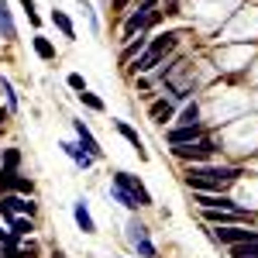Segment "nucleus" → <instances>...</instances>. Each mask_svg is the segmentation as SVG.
I'll return each instance as SVG.
<instances>
[{
	"mask_svg": "<svg viewBox=\"0 0 258 258\" xmlns=\"http://www.w3.org/2000/svg\"><path fill=\"white\" fill-rule=\"evenodd\" d=\"M234 179H238V169H224V165H193L186 172L193 193H224Z\"/></svg>",
	"mask_w": 258,
	"mask_h": 258,
	"instance_id": "nucleus-1",
	"label": "nucleus"
},
{
	"mask_svg": "<svg viewBox=\"0 0 258 258\" xmlns=\"http://www.w3.org/2000/svg\"><path fill=\"white\" fill-rule=\"evenodd\" d=\"M35 210H38V207L28 197H18V193H4V197H0V217L7 220V224L14 217H35Z\"/></svg>",
	"mask_w": 258,
	"mask_h": 258,
	"instance_id": "nucleus-2",
	"label": "nucleus"
},
{
	"mask_svg": "<svg viewBox=\"0 0 258 258\" xmlns=\"http://www.w3.org/2000/svg\"><path fill=\"white\" fill-rule=\"evenodd\" d=\"M4 193H18V197H31L35 193V182L31 179L18 176L14 169H0V197Z\"/></svg>",
	"mask_w": 258,
	"mask_h": 258,
	"instance_id": "nucleus-3",
	"label": "nucleus"
},
{
	"mask_svg": "<svg viewBox=\"0 0 258 258\" xmlns=\"http://www.w3.org/2000/svg\"><path fill=\"white\" fill-rule=\"evenodd\" d=\"M172 152H176L179 159H186V162H207L217 148H214L210 138H203V141H193V145H172Z\"/></svg>",
	"mask_w": 258,
	"mask_h": 258,
	"instance_id": "nucleus-4",
	"label": "nucleus"
},
{
	"mask_svg": "<svg viewBox=\"0 0 258 258\" xmlns=\"http://www.w3.org/2000/svg\"><path fill=\"white\" fill-rule=\"evenodd\" d=\"M214 241H220V244H258V231H244L238 224H231V227L214 231Z\"/></svg>",
	"mask_w": 258,
	"mask_h": 258,
	"instance_id": "nucleus-5",
	"label": "nucleus"
},
{
	"mask_svg": "<svg viewBox=\"0 0 258 258\" xmlns=\"http://www.w3.org/2000/svg\"><path fill=\"white\" fill-rule=\"evenodd\" d=\"M114 182L117 186H124L131 197L138 200V207H152V193L145 189V182H141L138 176H127V172H114Z\"/></svg>",
	"mask_w": 258,
	"mask_h": 258,
	"instance_id": "nucleus-6",
	"label": "nucleus"
},
{
	"mask_svg": "<svg viewBox=\"0 0 258 258\" xmlns=\"http://www.w3.org/2000/svg\"><path fill=\"white\" fill-rule=\"evenodd\" d=\"M127 238H131V244L138 248L141 258H155V244L148 241V227H145V224L131 220V224H127Z\"/></svg>",
	"mask_w": 258,
	"mask_h": 258,
	"instance_id": "nucleus-7",
	"label": "nucleus"
},
{
	"mask_svg": "<svg viewBox=\"0 0 258 258\" xmlns=\"http://www.w3.org/2000/svg\"><path fill=\"white\" fill-rule=\"evenodd\" d=\"M203 124H189V127H176L169 131V145H193V141H203Z\"/></svg>",
	"mask_w": 258,
	"mask_h": 258,
	"instance_id": "nucleus-8",
	"label": "nucleus"
},
{
	"mask_svg": "<svg viewBox=\"0 0 258 258\" xmlns=\"http://www.w3.org/2000/svg\"><path fill=\"white\" fill-rule=\"evenodd\" d=\"M73 127H76V138H80V148L86 152V155H93V159H100L103 155V148L97 145V138L90 135V127L83 124V120H73Z\"/></svg>",
	"mask_w": 258,
	"mask_h": 258,
	"instance_id": "nucleus-9",
	"label": "nucleus"
},
{
	"mask_svg": "<svg viewBox=\"0 0 258 258\" xmlns=\"http://www.w3.org/2000/svg\"><path fill=\"white\" fill-rule=\"evenodd\" d=\"M114 127H117V135H120V138H124L127 145H131V148H135V152H138V159H145V145H141V135H138V131H135L131 124H124V120H117Z\"/></svg>",
	"mask_w": 258,
	"mask_h": 258,
	"instance_id": "nucleus-10",
	"label": "nucleus"
},
{
	"mask_svg": "<svg viewBox=\"0 0 258 258\" xmlns=\"http://www.w3.org/2000/svg\"><path fill=\"white\" fill-rule=\"evenodd\" d=\"M176 45H179V35H176V31H165V35H159V38L152 41L148 48H152L155 55H162V59H165V55H169V52H172Z\"/></svg>",
	"mask_w": 258,
	"mask_h": 258,
	"instance_id": "nucleus-11",
	"label": "nucleus"
},
{
	"mask_svg": "<svg viewBox=\"0 0 258 258\" xmlns=\"http://www.w3.org/2000/svg\"><path fill=\"white\" fill-rule=\"evenodd\" d=\"M162 62H165L162 55H155L152 48H145L138 59H135V66H131V69H135V73H152V69H155V66H162Z\"/></svg>",
	"mask_w": 258,
	"mask_h": 258,
	"instance_id": "nucleus-12",
	"label": "nucleus"
},
{
	"mask_svg": "<svg viewBox=\"0 0 258 258\" xmlns=\"http://www.w3.org/2000/svg\"><path fill=\"white\" fill-rule=\"evenodd\" d=\"M73 217H76V224L83 227V234H93V231H97V224H93V217H90V210H86V203H83V200L73 207Z\"/></svg>",
	"mask_w": 258,
	"mask_h": 258,
	"instance_id": "nucleus-13",
	"label": "nucleus"
},
{
	"mask_svg": "<svg viewBox=\"0 0 258 258\" xmlns=\"http://www.w3.org/2000/svg\"><path fill=\"white\" fill-rule=\"evenodd\" d=\"M0 38H18V28H14V21H11V11H7V4L0 0Z\"/></svg>",
	"mask_w": 258,
	"mask_h": 258,
	"instance_id": "nucleus-14",
	"label": "nucleus"
},
{
	"mask_svg": "<svg viewBox=\"0 0 258 258\" xmlns=\"http://www.w3.org/2000/svg\"><path fill=\"white\" fill-rule=\"evenodd\" d=\"M62 152H66V155H73V159H76V165H83V169L97 162L93 155H86V152H83L80 145H73V141H62Z\"/></svg>",
	"mask_w": 258,
	"mask_h": 258,
	"instance_id": "nucleus-15",
	"label": "nucleus"
},
{
	"mask_svg": "<svg viewBox=\"0 0 258 258\" xmlns=\"http://www.w3.org/2000/svg\"><path fill=\"white\" fill-rule=\"evenodd\" d=\"M148 114H152V120H155V124H162V120L172 117V103H169V100H155V103L148 107Z\"/></svg>",
	"mask_w": 258,
	"mask_h": 258,
	"instance_id": "nucleus-16",
	"label": "nucleus"
},
{
	"mask_svg": "<svg viewBox=\"0 0 258 258\" xmlns=\"http://www.w3.org/2000/svg\"><path fill=\"white\" fill-rule=\"evenodd\" d=\"M35 55L45 59V62H52L55 59V45H52L48 38H41V35H35Z\"/></svg>",
	"mask_w": 258,
	"mask_h": 258,
	"instance_id": "nucleus-17",
	"label": "nucleus"
},
{
	"mask_svg": "<svg viewBox=\"0 0 258 258\" xmlns=\"http://www.w3.org/2000/svg\"><path fill=\"white\" fill-rule=\"evenodd\" d=\"M52 24L59 28V31H62V35H66V38H76V28H73V21L66 18L62 11H52Z\"/></svg>",
	"mask_w": 258,
	"mask_h": 258,
	"instance_id": "nucleus-18",
	"label": "nucleus"
},
{
	"mask_svg": "<svg viewBox=\"0 0 258 258\" xmlns=\"http://www.w3.org/2000/svg\"><path fill=\"white\" fill-rule=\"evenodd\" d=\"M110 193H114V200H117L120 207H127V210H138V200L131 197L124 186H117V182H114V186H110Z\"/></svg>",
	"mask_w": 258,
	"mask_h": 258,
	"instance_id": "nucleus-19",
	"label": "nucleus"
},
{
	"mask_svg": "<svg viewBox=\"0 0 258 258\" xmlns=\"http://www.w3.org/2000/svg\"><path fill=\"white\" fill-rule=\"evenodd\" d=\"M31 231H35V227H31V217H28V220H24V217L11 220V238H14V241L24 238V234H31Z\"/></svg>",
	"mask_w": 258,
	"mask_h": 258,
	"instance_id": "nucleus-20",
	"label": "nucleus"
},
{
	"mask_svg": "<svg viewBox=\"0 0 258 258\" xmlns=\"http://www.w3.org/2000/svg\"><path fill=\"white\" fill-rule=\"evenodd\" d=\"M189 124H200V107L197 103H186V110L179 114V127H189Z\"/></svg>",
	"mask_w": 258,
	"mask_h": 258,
	"instance_id": "nucleus-21",
	"label": "nucleus"
},
{
	"mask_svg": "<svg viewBox=\"0 0 258 258\" xmlns=\"http://www.w3.org/2000/svg\"><path fill=\"white\" fill-rule=\"evenodd\" d=\"M141 52H145V38L138 35V41H131V45H127V48L120 52V62H131V59H138Z\"/></svg>",
	"mask_w": 258,
	"mask_h": 258,
	"instance_id": "nucleus-22",
	"label": "nucleus"
},
{
	"mask_svg": "<svg viewBox=\"0 0 258 258\" xmlns=\"http://www.w3.org/2000/svg\"><path fill=\"white\" fill-rule=\"evenodd\" d=\"M231 258H258V244H231Z\"/></svg>",
	"mask_w": 258,
	"mask_h": 258,
	"instance_id": "nucleus-23",
	"label": "nucleus"
},
{
	"mask_svg": "<svg viewBox=\"0 0 258 258\" xmlns=\"http://www.w3.org/2000/svg\"><path fill=\"white\" fill-rule=\"evenodd\" d=\"M18 162H21V152H18V148H7V152H4V165H0V169H14V172H18Z\"/></svg>",
	"mask_w": 258,
	"mask_h": 258,
	"instance_id": "nucleus-24",
	"label": "nucleus"
},
{
	"mask_svg": "<svg viewBox=\"0 0 258 258\" xmlns=\"http://www.w3.org/2000/svg\"><path fill=\"white\" fill-rule=\"evenodd\" d=\"M80 100L86 103V107H90V110H103V100H100V97H93V93H86V90L80 93Z\"/></svg>",
	"mask_w": 258,
	"mask_h": 258,
	"instance_id": "nucleus-25",
	"label": "nucleus"
},
{
	"mask_svg": "<svg viewBox=\"0 0 258 258\" xmlns=\"http://www.w3.org/2000/svg\"><path fill=\"white\" fill-rule=\"evenodd\" d=\"M4 93H7V107H11V110H18V93H14V86H11L7 80H4Z\"/></svg>",
	"mask_w": 258,
	"mask_h": 258,
	"instance_id": "nucleus-26",
	"label": "nucleus"
},
{
	"mask_svg": "<svg viewBox=\"0 0 258 258\" xmlns=\"http://www.w3.org/2000/svg\"><path fill=\"white\" fill-rule=\"evenodd\" d=\"M69 86H73L76 93H83V90H86V80H83L80 73H69Z\"/></svg>",
	"mask_w": 258,
	"mask_h": 258,
	"instance_id": "nucleus-27",
	"label": "nucleus"
},
{
	"mask_svg": "<svg viewBox=\"0 0 258 258\" xmlns=\"http://www.w3.org/2000/svg\"><path fill=\"white\" fill-rule=\"evenodd\" d=\"M21 7L28 11V18H31V24H38V14H35V0H21Z\"/></svg>",
	"mask_w": 258,
	"mask_h": 258,
	"instance_id": "nucleus-28",
	"label": "nucleus"
},
{
	"mask_svg": "<svg viewBox=\"0 0 258 258\" xmlns=\"http://www.w3.org/2000/svg\"><path fill=\"white\" fill-rule=\"evenodd\" d=\"M11 258H35V244H28L24 251H11Z\"/></svg>",
	"mask_w": 258,
	"mask_h": 258,
	"instance_id": "nucleus-29",
	"label": "nucleus"
},
{
	"mask_svg": "<svg viewBox=\"0 0 258 258\" xmlns=\"http://www.w3.org/2000/svg\"><path fill=\"white\" fill-rule=\"evenodd\" d=\"M127 4H131V0H114V11H117V14H124V11H127Z\"/></svg>",
	"mask_w": 258,
	"mask_h": 258,
	"instance_id": "nucleus-30",
	"label": "nucleus"
},
{
	"mask_svg": "<svg viewBox=\"0 0 258 258\" xmlns=\"http://www.w3.org/2000/svg\"><path fill=\"white\" fill-rule=\"evenodd\" d=\"M7 238H11V234H7V231H0V244H7Z\"/></svg>",
	"mask_w": 258,
	"mask_h": 258,
	"instance_id": "nucleus-31",
	"label": "nucleus"
},
{
	"mask_svg": "<svg viewBox=\"0 0 258 258\" xmlns=\"http://www.w3.org/2000/svg\"><path fill=\"white\" fill-rule=\"evenodd\" d=\"M4 120H7V110H0V124H4Z\"/></svg>",
	"mask_w": 258,
	"mask_h": 258,
	"instance_id": "nucleus-32",
	"label": "nucleus"
},
{
	"mask_svg": "<svg viewBox=\"0 0 258 258\" xmlns=\"http://www.w3.org/2000/svg\"><path fill=\"white\" fill-rule=\"evenodd\" d=\"M52 258H66V255H62V251H52Z\"/></svg>",
	"mask_w": 258,
	"mask_h": 258,
	"instance_id": "nucleus-33",
	"label": "nucleus"
}]
</instances>
